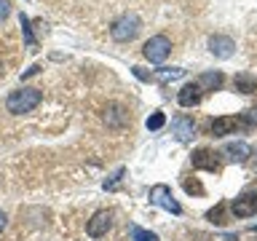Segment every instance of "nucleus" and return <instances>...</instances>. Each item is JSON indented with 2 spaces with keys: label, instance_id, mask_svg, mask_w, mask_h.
Listing matches in <instances>:
<instances>
[{
  "label": "nucleus",
  "instance_id": "obj_5",
  "mask_svg": "<svg viewBox=\"0 0 257 241\" xmlns=\"http://www.w3.org/2000/svg\"><path fill=\"white\" fill-rule=\"evenodd\" d=\"M190 164L196 166V169H204V172H212V174L222 169L220 158H217V153H214V150H209V148H198V150H193Z\"/></svg>",
  "mask_w": 257,
  "mask_h": 241
},
{
  "label": "nucleus",
  "instance_id": "obj_8",
  "mask_svg": "<svg viewBox=\"0 0 257 241\" xmlns=\"http://www.w3.org/2000/svg\"><path fill=\"white\" fill-rule=\"evenodd\" d=\"M209 51H212L217 59H230L236 54V43L228 35H212L209 38Z\"/></svg>",
  "mask_w": 257,
  "mask_h": 241
},
{
  "label": "nucleus",
  "instance_id": "obj_16",
  "mask_svg": "<svg viewBox=\"0 0 257 241\" xmlns=\"http://www.w3.org/2000/svg\"><path fill=\"white\" fill-rule=\"evenodd\" d=\"M132 241H158V236L150 233V230H145V228H140V225H134L132 228Z\"/></svg>",
  "mask_w": 257,
  "mask_h": 241
},
{
  "label": "nucleus",
  "instance_id": "obj_23",
  "mask_svg": "<svg viewBox=\"0 0 257 241\" xmlns=\"http://www.w3.org/2000/svg\"><path fill=\"white\" fill-rule=\"evenodd\" d=\"M3 228H6V212L0 209V233H3Z\"/></svg>",
  "mask_w": 257,
  "mask_h": 241
},
{
  "label": "nucleus",
  "instance_id": "obj_20",
  "mask_svg": "<svg viewBox=\"0 0 257 241\" xmlns=\"http://www.w3.org/2000/svg\"><path fill=\"white\" fill-rule=\"evenodd\" d=\"M206 217H209V220H212V222H222V206L212 209V212H209Z\"/></svg>",
  "mask_w": 257,
  "mask_h": 241
},
{
  "label": "nucleus",
  "instance_id": "obj_11",
  "mask_svg": "<svg viewBox=\"0 0 257 241\" xmlns=\"http://www.w3.org/2000/svg\"><path fill=\"white\" fill-rule=\"evenodd\" d=\"M222 153L228 156V161H233V164H244L249 158V153H252V148H249L246 142H228Z\"/></svg>",
  "mask_w": 257,
  "mask_h": 241
},
{
  "label": "nucleus",
  "instance_id": "obj_12",
  "mask_svg": "<svg viewBox=\"0 0 257 241\" xmlns=\"http://www.w3.org/2000/svg\"><path fill=\"white\" fill-rule=\"evenodd\" d=\"M196 83H198L201 91H204V88H206V91H217V88H222L225 75H222L220 70H212V72H204V75H201Z\"/></svg>",
  "mask_w": 257,
  "mask_h": 241
},
{
  "label": "nucleus",
  "instance_id": "obj_7",
  "mask_svg": "<svg viewBox=\"0 0 257 241\" xmlns=\"http://www.w3.org/2000/svg\"><path fill=\"white\" fill-rule=\"evenodd\" d=\"M230 212L236 217H252L257 214V190H246L230 204Z\"/></svg>",
  "mask_w": 257,
  "mask_h": 241
},
{
  "label": "nucleus",
  "instance_id": "obj_6",
  "mask_svg": "<svg viewBox=\"0 0 257 241\" xmlns=\"http://www.w3.org/2000/svg\"><path fill=\"white\" fill-rule=\"evenodd\" d=\"M110 228H112V212H107V209H99V212L86 222V233L91 238H102Z\"/></svg>",
  "mask_w": 257,
  "mask_h": 241
},
{
  "label": "nucleus",
  "instance_id": "obj_19",
  "mask_svg": "<svg viewBox=\"0 0 257 241\" xmlns=\"http://www.w3.org/2000/svg\"><path fill=\"white\" fill-rule=\"evenodd\" d=\"M185 190H188V193H196V196H204V185L196 182V180H185Z\"/></svg>",
  "mask_w": 257,
  "mask_h": 241
},
{
  "label": "nucleus",
  "instance_id": "obj_10",
  "mask_svg": "<svg viewBox=\"0 0 257 241\" xmlns=\"http://www.w3.org/2000/svg\"><path fill=\"white\" fill-rule=\"evenodd\" d=\"M177 102L182 104V107H196V104L201 102V88L198 83H185L180 88V94H177Z\"/></svg>",
  "mask_w": 257,
  "mask_h": 241
},
{
  "label": "nucleus",
  "instance_id": "obj_2",
  "mask_svg": "<svg viewBox=\"0 0 257 241\" xmlns=\"http://www.w3.org/2000/svg\"><path fill=\"white\" fill-rule=\"evenodd\" d=\"M140 30H142L140 16L137 14H123L120 19L112 22L110 35H112V40H118V43H128V40H134L137 35H140Z\"/></svg>",
  "mask_w": 257,
  "mask_h": 241
},
{
  "label": "nucleus",
  "instance_id": "obj_3",
  "mask_svg": "<svg viewBox=\"0 0 257 241\" xmlns=\"http://www.w3.org/2000/svg\"><path fill=\"white\" fill-rule=\"evenodd\" d=\"M169 51H172V40H169L166 35H153L148 43L142 46V54H145V59L148 62H164L166 56H169Z\"/></svg>",
  "mask_w": 257,
  "mask_h": 241
},
{
  "label": "nucleus",
  "instance_id": "obj_17",
  "mask_svg": "<svg viewBox=\"0 0 257 241\" xmlns=\"http://www.w3.org/2000/svg\"><path fill=\"white\" fill-rule=\"evenodd\" d=\"M22 30H24V38H27V48H30V51H35L38 43H35V38H32V30H30V19H27V16H22Z\"/></svg>",
  "mask_w": 257,
  "mask_h": 241
},
{
  "label": "nucleus",
  "instance_id": "obj_4",
  "mask_svg": "<svg viewBox=\"0 0 257 241\" xmlns=\"http://www.w3.org/2000/svg\"><path fill=\"white\" fill-rule=\"evenodd\" d=\"M150 201H153L156 206L166 209V212H172V214H180V212H182V206L174 201L172 190H169V185H153V188H150Z\"/></svg>",
  "mask_w": 257,
  "mask_h": 241
},
{
  "label": "nucleus",
  "instance_id": "obj_9",
  "mask_svg": "<svg viewBox=\"0 0 257 241\" xmlns=\"http://www.w3.org/2000/svg\"><path fill=\"white\" fill-rule=\"evenodd\" d=\"M172 132L177 134L180 142H188L193 137V132H196V124H193V118H188V115H177L172 120Z\"/></svg>",
  "mask_w": 257,
  "mask_h": 241
},
{
  "label": "nucleus",
  "instance_id": "obj_21",
  "mask_svg": "<svg viewBox=\"0 0 257 241\" xmlns=\"http://www.w3.org/2000/svg\"><path fill=\"white\" fill-rule=\"evenodd\" d=\"M8 14H11V3H8V0H0V22H3Z\"/></svg>",
  "mask_w": 257,
  "mask_h": 241
},
{
  "label": "nucleus",
  "instance_id": "obj_13",
  "mask_svg": "<svg viewBox=\"0 0 257 241\" xmlns=\"http://www.w3.org/2000/svg\"><path fill=\"white\" fill-rule=\"evenodd\" d=\"M233 86H236V91H241V94H254L257 91V75H252V72H238V75L233 78Z\"/></svg>",
  "mask_w": 257,
  "mask_h": 241
},
{
  "label": "nucleus",
  "instance_id": "obj_15",
  "mask_svg": "<svg viewBox=\"0 0 257 241\" xmlns=\"http://www.w3.org/2000/svg\"><path fill=\"white\" fill-rule=\"evenodd\" d=\"M182 75H185L182 67H164V70H158L153 78L161 80V83H169V80H177V78H182Z\"/></svg>",
  "mask_w": 257,
  "mask_h": 241
},
{
  "label": "nucleus",
  "instance_id": "obj_18",
  "mask_svg": "<svg viewBox=\"0 0 257 241\" xmlns=\"http://www.w3.org/2000/svg\"><path fill=\"white\" fill-rule=\"evenodd\" d=\"M164 124H166V115H164V112H153V115L148 118V129H150V132H158Z\"/></svg>",
  "mask_w": 257,
  "mask_h": 241
},
{
  "label": "nucleus",
  "instance_id": "obj_1",
  "mask_svg": "<svg viewBox=\"0 0 257 241\" xmlns=\"http://www.w3.org/2000/svg\"><path fill=\"white\" fill-rule=\"evenodd\" d=\"M40 99H43V91L40 88H16V91H11V96H8L6 107L8 112H14V115H22V112H30L35 110Z\"/></svg>",
  "mask_w": 257,
  "mask_h": 241
},
{
  "label": "nucleus",
  "instance_id": "obj_22",
  "mask_svg": "<svg viewBox=\"0 0 257 241\" xmlns=\"http://www.w3.org/2000/svg\"><path fill=\"white\" fill-rule=\"evenodd\" d=\"M38 70H40V64H32V67H30L27 72H24L22 78H32V75H38Z\"/></svg>",
  "mask_w": 257,
  "mask_h": 241
},
{
  "label": "nucleus",
  "instance_id": "obj_14",
  "mask_svg": "<svg viewBox=\"0 0 257 241\" xmlns=\"http://www.w3.org/2000/svg\"><path fill=\"white\" fill-rule=\"evenodd\" d=\"M126 110L120 107V104H110L107 107V112H104V120H107V126H112V129H120L126 124Z\"/></svg>",
  "mask_w": 257,
  "mask_h": 241
}]
</instances>
